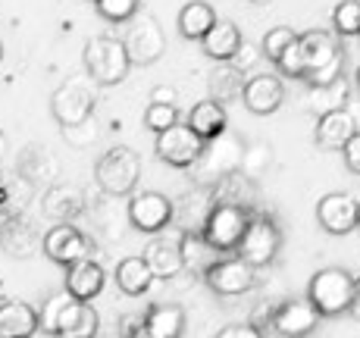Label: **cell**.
<instances>
[{"instance_id": "6da1fadb", "label": "cell", "mask_w": 360, "mask_h": 338, "mask_svg": "<svg viewBox=\"0 0 360 338\" xmlns=\"http://www.w3.org/2000/svg\"><path fill=\"white\" fill-rule=\"evenodd\" d=\"M38 320H41V332L53 338H98L101 329L98 310L85 304V301H75L66 288L51 294L41 304Z\"/></svg>"}, {"instance_id": "7a4b0ae2", "label": "cell", "mask_w": 360, "mask_h": 338, "mask_svg": "<svg viewBox=\"0 0 360 338\" xmlns=\"http://www.w3.org/2000/svg\"><path fill=\"white\" fill-rule=\"evenodd\" d=\"M241 157H245V141L226 129L223 135L210 138V141L204 144V150H200V157L195 160V167L188 169V176L200 188H213L219 178L241 169Z\"/></svg>"}, {"instance_id": "3957f363", "label": "cell", "mask_w": 360, "mask_h": 338, "mask_svg": "<svg viewBox=\"0 0 360 338\" xmlns=\"http://www.w3.org/2000/svg\"><path fill=\"white\" fill-rule=\"evenodd\" d=\"M82 63H85L88 79L101 88L120 85L131 69L126 44H122V38H113V34H98V38L88 41L85 51H82Z\"/></svg>"}, {"instance_id": "277c9868", "label": "cell", "mask_w": 360, "mask_h": 338, "mask_svg": "<svg viewBox=\"0 0 360 338\" xmlns=\"http://www.w3.org/2000/svg\"><path fill=\"white\" fill-rule=\"evenodd\" d=\"M354 294L357 275L342 270V266H326V270L314 273L307 285V298L320 310V316H345L354 304Z\"/></svg>"}, {"instance_id": "5b68a950", "label": "cell", "mask_w": 360, "mask_h": 338, "mask_svg": "<svg viewBox=\"0 0 360 338\" xmlns=\"http://www.w3.org/2000/svg\"><path fill=\"white\" fill-rule=\"evenodd\" d=\"M138 178H141V154L135 148H126V144H116L107 154H101L98 167H94V182L110 197L131 195Z\"/></svg>"}, {"instance_id": "8992f818", "label": "cell", "mask_w": 360, "mask_h": 338, "mask_svg": "<svg viewBox=\"0 0 360 338\" xmlns=\"http://www.w3.org/2000/svg\"><path fill=\"white\" fill-rule=\"evenodd\" d=\"M94 88L98 85L88 79V72H75L60 82L51 98V113L57 119V126H79V122L91 119L94 103H98Z\"/></svg>"}, {"instance_id": "52a82bcc", "label": "cell", "mask_w": 360, "mask_h": 338, "mask_svg": "<svg viewBox=\"0 0 360 338\" xmlns=\"http://www.w3.org/2000/svg\"><path fill=\"white\" fill-rule=\"evenodd\" d=\"M279 247H282L279 223H276L273 216H266V213L254 210L245 235H241L238 247H235V254H238L245 264H251L254 270H260V266H269L276 257H279Z\"/></svg>"}, {"instance_id": "ba28073f", "label": "cell", "mask_w": 360, "mask_h": 338, "mask_svg": "<svg viewBox=\"0 0 360 338\" xmlns=\"http://www.w3.org/2000/svg\"><path fill=\"white\" fill-rule=\"evenodd\" d=\"M251 207H238V204H213L210 216L204 223V241L213 245L219 254H235L241 235H245L248 223H251Z\"/></svg>"}, {"instance_id": "9c48e42d", "label": "cell", "mask_w": 360, "mask_h": 338, "mask_svg": "<svg viewBox=\"0 0 360 338\" xmlns=\"http://www.w3.org/2000/svg\"><path fill=\"white\" fill-rule=\"evenodd\" d=\"M94 241L82 229H75L72 223H57L44 232L41 238V251L47 254V260L60 266H72L79 260H94Z\"/></svg>"}, {"instance_id": "30bf717a", "label": "cell", "mask_w": 360, "mask_h": 338, "mask_svg": "<svg viewBox=\"0 0 360 338\" xmlns=\"http://www.w3.org/2000/svg\"><path fill=\"white\" fill-rule=\"evenodd\" d=\"M204 282L213 294L219 298H241V294L254 292L257 285V270L238 257V254H226L219 257L210 270L204 273Z\"/></svg>"}, {"instance_id": "8fae6325", "label": "cell", "mask_w": 360, "mask_h": 338, "mask_svg": "<svg viewBox=\"0 0 360 338\" xmlns=\"http://www.w3.org/2000/svg\"><path fill=\"white\" fill-rule=\"evenodd\" d=\"M122 44H126L129 63L131 66H150L163 57L166 51V34L163 25L154 16H135L129 19V29L122 34Z\"/></svg>"}, {"instance_id": "7c38bea8", "label": "cell", "mask_w": 360, "mask_h": 338, "mask_svg": "<svg viewBox=\"0 0 360 338\" xmlns=\"http://www.w3.org/2000/svg\"><path fill=\"white\" fill-rule=\"evenodd\" d=\"M204 144L207 141L191 132L188 122H176L172 129L157 135L154 154H157V160H163L172 169H191L200 157V150H204Z\"/></svg>"}, {"instance_id": "4fadbf2b", "label": "cell", "mask_w": 360, "mask_h": 338, "mask_svg": "<svg viewBox=\"0 0 360 338\" xmlns=\"http://www.w3.org/2000/svg\"><path fill=\"white\" fill-rule=\"evenodd\" d=\"M126 213H129V223L138 232H148V235H160L163 229L172 226V201L160 195V191H138V195H131Z\"/></svg>"}, {"instance_id": "5bb4252c", "label": "cell", "mask_w": 360, "mask_h": 338, "mask_svg": "<svg viewBox=\"0 0 360 338\" xmlns=\"http://www.w3.org/2000/svg\"><path fill=\"white\" fill-rule=\"evenodd\" d=\"M320 320H323L320 310L310 304V298L304 294V298H288V301H282V304H276L269 329L279 338H307L320 326Z\"/></svg>"}, {"instance_id": "9a60e30c", "label": "cell", "mask_w": 360, "mask_h": 338, "mask_svg": "<svg viewBox=\"0 0 360 338\" xmlns=\"http://www.w3.org/2000/svg\"><path fill=\"white\" fill-rule=\"evenodd\" d=\"M213 204H217L213 188H200V185H195V188L185 191L179 201H172V223L179 226L182 235L204 232V223H207V216H210Z\"/></svg>"}, {"instance_id": "2e32d148", "label": "cell", "mask_w": 360, "mask_h": 338, "mask_svg": "<svg viewBox=\"0 0 360 338\" xmlns=\"http://www.w3.org/2000/svg\"><path fill=\"white\" fill-rule=\"evenodd\" d=\"M316 219L329 235H348L357 229V201L345 191H332L323 195L316 204Z\"/></svg>"}, {"instance_id": "e0dca14e", "label": "cell", "mask_w": 360, "mask_h": 338, "mask_svg": "<svg viewBox=\"0 0 360 338\" xmlns=\"http://www.w3.org/2000/svg\"><path fill=\"white\" fill-rule=\"evenodd\" d=\"M144 264L154 279H172L185 270L182 264V232L179 235H157L154 241H148L144 247Z\"/></svg>"}, {"instance_id": "ac0fdd59", "label": "cell", "mask_w": 360, "mask_h": 338, "mask_svg": "<svg viewBox=\"0 0 360 338\" xmlns=\"http://www.w3.org/2000/svg\"><path fill=\"white\" fill-rule=\"evenodd\" d=\"M41 238L44 235H38V226H34L25 213H19V216H4V223H0V247L16 260H29L41 247Z\"/></svg>"}, {"instance_id": "d6986e66", "label": "cell", "mask_w": 360, "mask_h": 338, "mask_svg": "<svg viewBox=\"0 0 360 338\" xmlns=\"http://www.w3.org/2000/svg\"><path fill=\"white\" fill-rule=\"evenodd\" d=\"M241 100L254 116H273L285 103V85L279 75H251L245 82Z\"/></svg>"}, {"instance_id": "ffe728a7", "label": "cell", "mask_w": 360, "mask_h": 338, "mask_svg": "<svg viewBox=\"0 0 360 338\" xmlns=\"http://www.w3.org/2000/svg\"><path fill=\"white\" fill-rule=\"evenodd\" d=\"M41 332L38 310L29 301H4L0 304V335L4 338H34Z\"/></svg>"}, {"instance_id": "44dd1931", "label": "cell", "mask_w": 360, "mask_h": 338, "mask_svg": "<svg viewBox=\"0 0 360 338\" xmlns=\"http://www.w3.org/2000/svg\"><path fill=\"white\" fill-rule=\"evenodd\" d=\"M103 282H107V275H103V266L98 260H79V264L66 266V292L75 301L91 304L103 292Z\"/></svg>"}, {"instance_id": "7402d4cb", "label": "cell", "mask_w": 360, "mask_h": 338, "mask_svg": "<svg viewBox=\"0 0 360 338\" xmlns=\"http://www.w3.org/2000/svg\"><path fill=\"white\" fill-rule=\"evenodd\" d=\"M354 132H357V116L351 110H332V113L316 119L314 138L323 150H342Z\"/></svg>"}, {"instance_id": "603a6c76", "label": "cell", "mask_w": 360, "mask_h": 338, "mask_svg": "<svg viewBox=\"0 0 360 338\" xmlns=\"http://www.w3.org/2000/svg\"><path fill=\"white\" fill-rule=\"evenodd\" d=\"M297 44H301L304 60H307V72L310 69H316V66H326V63H332V60H338V57H345L338 34H332L326 29H310V32L297 34Z\"/></svg>"}, {"instance_id": "cb8c5ba5", "label": "cell", "mask_w": 360, "mask_h": 338, "mask_svg": "<svg viewBox=\"0 0 360 338\" xmlns=\"http://www.w3.org/2000/svg\"><path fill=\"white\" fill-rule=\"evenodd\" d=\"M241 41H245L241 38V29L232 22V19H217L213 29L204 34L200 47H204V53L210 60H217V63H229L235 53H238Z\"/></svg>"}, {"instance_id": "d4e9b609", "label": "cell", "mask_w": 360, "mask_h": 338, "mask_svg": "<svg viewBox=\"0 0 360 338\" xmlns=\"http://www.w3.org/2000/svg\"><path fill=\"white\" fill-rule=\"evenodd\" d=\"M188 126L191 132L198 138H204V141H210V138L223 135L226 126H229V116H226V107L219 100L207 98V100H198L195 107L188 110Z\"/></svg>"}, {"instance_id": "484cf974", "label": "cell", "mask_w": 360, "mask_h": 338, "mask_svg": "<svg viewBox=\"0 0 360 338\" xmlns=\"http://www.w3.org/2000/svg\"><path fill=\"white\" fill-rule=\"evenodd\" d=\"M144 329L150 338H182L185 332V310L179 304H154L144 316Z\"/></svg>"}, {"instance_id": "4316f807", "label": "cell", "mask_w": 360, "mask_h": 338, "mask_svg": "<svg viewBox=\"0 0 360 338\" xmlns=\"http://www.w3.org/2000/svg\"><path fill=\"white\" fill-rule=\"evenodd\" d=\"M32 188L34 185L19 169L10 172V176L0 172V213H4V216H19V213H25V207L32 201Z\"/></svg>"}, {"instance_id": "83f0119b", "label": "cell", "mask_w": 360, "mask_h": 338, "mask_svg": "<svg viewBox=\"0 0 360 338\" xmlns=\"http://www.w3.org/2000/svg\"><path fill=\"white\" fill-rule=\"evenodd\" d=\"M217 22V10L207 0H191L179 10V34L188 41H204V34Z\"/></svg>"}, {"instance_id": "f1b7e54d", "label": "cell", "mask_w": 360, "mask_h": 338, "mask_svg": "<svg viewBox=\"0 0 360 338\" xmlns=\"http://www.w3.org/2000/svg\"><path fill=\"white\" fill-rule=\"evenodd\" d=\"M213 197L217 204H238V207H251L254 210V197H257V185L251 176H245L241 169H235L232 176L219 178L213 185Z\"/></svg>"}, {"instance_id": "f546056e", "label": "cell", "mask_w": 360, "mask_h": 338, "mask_svg": "<svg viewBox=\"0 0 360 338\" xmlns=\"http://www.w3.org/2000/svg\"><path fill=\"white\" fill-rule=\"evenodd\" d=\"M47 216L60 219V223H66V219L79 216L82 207H85V197H82L79 188H72V185H51L44 195V201H41Z\"/></svg>"}, {"instance_id": "4dcf8cb0", "label": "cell", "mask_w": 360, "mask_h": 338, "mask_svg": "<svg viewBox=\"0 0 360 338\" xmlns=\"http://www.w3.org/2000/svg\"><path fill=\"white\" fill-rule=\"evenodd\" d=\"M348 98H351L348 82L338 79V82L323 85V88H307V94H304V107L316 116H326V113H332V110H348Z\"/></svg>"}, {"instance_id": "1f68e13d", "label": "cell", "mask_w": 360, "mask_h": 338, "mask_svg": "<svg viewBox=\"0 0 360 338\" xmlns=\"http://www.w3.org/2000/svg\"><path fill=\"white\" fill-rule=\"evenodd\" d=\"M150 282H154V275H150L144 257H126L120 266H116V285H120V292L129 294V298L148 294Z\"/></svg>"}, {"instance_id": "d6a6232c", "label": "cell", "mask_w": 360, "mask_h": 338, "mask_svg": "<svg viewBox=\"0 0 360 338\" xmlns=\"http://www.w3.org/2000/svg\"><path fill=\"white\" fill-rule=\"evenodd\" d=\"M219 257H226V254H219L213 245H207L200 232H195V235H182V264H185V270L204 275Z\"/></svg>"}, {"instance_id": "836d02e7", "label": "cell", "mask_w": 360, "mask_h": 338, "mask_svg": "<svg viewBox=\"0 0 360 338\" xmlns=\"http://www.w3.org/2000/svg\"><path fill=\"white\" fill-rule=\"evenodd\" d=\"M245 75L238 72V69H232V63H219L217 69L210 72V91H213V100H235L241 98V91H245Z\"/></svg>"}, {"instance_id": "e575fe53", "label": "cell", "mask_w": 360, "mask_h": 338, "mask_svg": "<svg viewBox=\"0 0 360 338\" xmlns=\"http://www.w3.org/2000/svg\"><path fill=\"white\" fill-rule=\"evenodd\" d=\"M332 29H335V34H345V38L360 34V0H342V4H335V10H332Z\"/></svg>"}, {"instance_id": "d590c367", "label": "cell", "mask_w": 360, "mask_h": 338, "mask_svg": "<svg viewBox=\"0 0 360 338\" xmlns=\"http://www.w3.org/2000/svg\"><path fill=\"white\" fill-rule=\"evenodd\" d=\"M295 41H297L295 29H288V25H276V29H269L266 34H263L260 51H263V57H266L269 63H276V60L288 51V44H295Z\"/></svg>"}, {"instance_id": "8d00e7d4", "label": "cell", "mask_w": 360, "mask_h": 338, "mask_svg": "<svg viewBox=\"0 0 360 338\" xmlns=\"http://www.w3.org/2000/svg\"><path fill=\"white\" fill-rule=\"evenodd\" d=\"M179 119V107L176 103H148V110H144V126L150 129V132H166V129H172Z\"/></svg>"}, {"instance_id": "74e56055", "label": "cell", "mask_w": 360, "mask_h": 338, "mask_svg": "<svg viewBox=\"0 0 360 338\" xmlns=\"http://www.w3.org/2000/svg\"><path fill=\"white\" fill-rule=\"evenodd\" d=\"M94 6H98V16L107 22H129L138 16L141 0H94Z\"/></svg>"}, {"instance_id": "f35d334b", "label": "cell", "mask_w": 360, "mask_h": 338, "mask_svg": "<svg viewBox=\"0 0 360 338\" xmlns=\"http://www.w3.org/2000/svg\"><path fill=\"white\" fill-rule=\"evenodd\" d=\"M273 163V150L266 144H245V157H241V172L257 178L263 169Z\"/></svg>"}, {"instance_id": "ab89813d", "label": "cell", "mask_w": 360, "mask_h": 338, "mask_svg": "<svg viewBox=\"0 0 360 338\" xmlns=\"http://www.w3.org/2000/svg\"><path fill=\"white\" fill-rule=\"evenodd\" d=\"M276 69H279L285 79H304V75H307V60H304V51L297 41L288 44V51L276 60Z\"/></svg>"}, {"instance_id": "60d3db41", "label": "cell", "mask_w": 360, "mask_h": 338, "mask_svg": "<svg viewBox=\"0 0 360 338\" xmlns=\"http://www.w3.org/2000/svg\"><path fill=\"white\" fill-rule=\"evenodd\" d=\"M60 132H63V138L72 148H88V144H94L98 141V135H101V129H98V119H85V122H79V126H60Z\"/></svg>"}, {"instance_id": "b9f144b4", "label": "cell", "mask_w": 360, "mask_h": 338, "mask_svg": "<svg viewBox=\"0 0 360 338\" xmlns=\"http://www.w3.org/2000/svg\"><path fill=\"white\" fill-rule=\"evenodd\" d=\"M345 79V57L332 60L326 66H316L310 69L307 75H304V82H307V88H323V85H332V82Z\"/></svg>"}, {"instance_id": "7bdbcfd3", "label": "cell", "mask_w": 360, "mask_h": 338, "mask_svg": "<svg viewBox=\"0 0 360 338\" xmlns=\"http://www.w3.org/2000/svg\"><path fill=\"white\" fill-rule=\"evenodd\" d=\"M260 57H263V51H260L257 44H251V41H241L238 53H235V57L229 60V63H232V69H238L241 75H248L254 66L260 63Z\"/></svg>"}, {"instance_id": "ee69618b", "label": "cell", "mask_w": 360, "mask_h": 338, "mask_svg": "<svg viewBox=\"0 0 360 338\" xmlns=\"http://www.w3.org/2000/svg\"><path fill=\"white\" fill-rule=\"evenodd\" d=\"M342 157H345V167H348V172L360 176V129L351 135V141L342 148Z\"/></svg>"}, {"instance_id": "f6af8a7d", "label": "cell", "mask_w": 360, "mask_h": 338, "mask_svg": "<svg viewBox=\"0 0 360 338\" xmlns=\"http://www.w3.org/2000/svg\"><path fill=\"white\" fill-rule=\"evenodd\" d=\"M273 313H276V301H263V304H257L251 310V320L248 323L263 332V329H269V323H273Z\"/></svg>"}, {"instance_id": "bcb514c9", "label": "cell", "mask_w": 360, "mask_h": 338, "mask_svg": "<svg viewBox=\"0 0 360 338\" xmlns=\"http://www.w3.org/2000/svg\"><path fill=\"white\" fill-rule=\"evenodd\" d=\"M213 338H263L260 329H254L251 323H232V326L219 329Z\"/></svg>"}, {"instance_id": "7dc6e473", "label": "cell", "mask_w": 360, "mask_h": 338, "mask_svg": "<svg viewBox=\"0 0 360 338\" xmlns=\"http://www.w3.org/2000/svg\"><path fill=\"white\" fill-rule=\"evenodd\" d=\"M150 103H176V91L169 85H157L150 94Z\"/></svg>"}, {"instance_id": "c3c4849f", "label": "cell", "mask_w": 360, "mask_h": 338, "mask_svg": "<svg viewBox=\"0 0 360 338\" xmlns=\"http://www.w3.org/2000/svg\"><path fill=\"white\" fill-rule=\"evenodd\" d=\"M126 338H150V332L144 329V323H135V326L126 332Z\"/></svg>"}, {"instance_id": "681fc988", "label": "cell", "mask_w": 360, "mask_h": 338, "mask_svg": "<svg viewBox=\"0 0 360 338\" xmlns=\"http://www.w3.org/2000/svg\"><path fill=\"white\" fill-rule=\"evenodd\" d=\"M351 316L360 323V279H357V294H354V304H351V310H348Z\"/></svg>"}, {"instance_id": "f907efd6", "label": "cell", "mask_w": 360, "mask_h": 338, "mask_svg": "<svg viewBox=\"0 0 360 338\" xmlns=\"http://www.w3.org/2000/svg\"><path fill=\"white\" fill-rule=\"evenodd\" d=\"M4 154H6V132L0 129V160H4Z\"/></svg>"}, {"instance_id": "816d5d0a", "label": "cell", "mask_w": 360, "mask_h": 338, "mask_svg": "<svg viewBox=\"0 0 360 338\" xmlns=\"http://www.w3.org/2000/svg\"><path fill=\"white\" fill-rule=\"evenodd\" d=\"M354 82H357V91H360V66H357V75H354Z\"/></svg>"}, {"instance_id": "f5cc1de1", "label": "cell", "mask_w": 360, "mask_h": 338, "mask_svg": "<svg viewBox=\"0 0 360 338\" xmlns=\"http://www.w3.org/2000/svg\"><path fill=\"white\" fill-rule=\"evenodd\" d=\"M254 4H257V6H263V4H273V0H254Z\"/></svg>"}, {"instance_id": "db71d44e", "label": "cell", "mask_w": 360, "mask_h": 338, "mask_svg": "<svg viewBox=\"0 0 360 338\" xmlns=\"http://www.w3.org/2000/svg\"><path fill=\"white\" fill-rule=\"evenodd\" d=\"M357 229H360V201H357Z\"/></svg>"}, {"instance_id": "11a10c76", "label": "cell", "mask_w": 360, "mask_h": 338, "mask_svg": "<svg viewBox=\"0 0 360 338\" xmlns=\"http://www.w3.org/2000/svg\"><path fill=\"white\" fill-rule=\"evenodd\" d=\"M0 60H4V44H0Z\"/></svg>"}, {"instance_id": "9f6ffc18", "label": "cell", "mask_w": 360, "mask_h": 338, "mask_svg": "<svg viewBox=\"0 0 360 338\" xmlns=\"http://www.w3.org/2000/svg\"><path fill=\"white\" fill-rule=\"evenodd\" d=\"M47 338H53V335H47Z\"/></svg>"}, {"instance_id": "6f0895ef", "label": "cell", "mask_w": 360, "mask_h": 338, "mask_svg": "<svg viewBox=\"0 0 360 338\" xmlns=\"http://www.w3.org/2000/svg\"><path fill=\"white\" fill-rule=\"evenodd\" d=\"M357 38H360V34H357Z\"/></svg>"}, {"instance_id": "680465c9", "label": "cell", "mask_w": 360, "mask_h": 338, "mask_svg": "<svg viewBox=\"0 0 360 338\" xmlns=\"http://www.w3.org/2000/svg\"><path fill=\"white\" fill-rule=\"evenodd\" d=\"M0 338H4V335H0Z\"/></svg>"}]
</instances>
